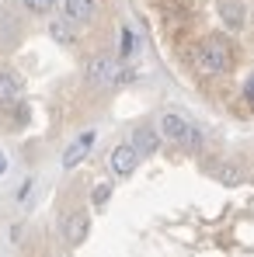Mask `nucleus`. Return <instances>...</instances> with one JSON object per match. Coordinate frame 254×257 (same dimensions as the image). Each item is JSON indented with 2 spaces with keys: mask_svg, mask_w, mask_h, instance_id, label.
<instances>
[{
  "mask_svg": "<svg viewBox=\"0 0 254 257\" xmlns=\"http://www.w3.org/2000/svg\"><path fill=\"white\" fill-rule=\"evenodd\" d=\"M91 143H94V128H87L80 139H73V143L66 146V153H63V167H66V171H73V167L84 160L87 150H91Z\"/></svg>",
  "mask_w": 254,
  "mask_h": 257,
  "instance_id": "7",
  "label": "nucleus"
},
{
  "mask_svg": "<svg viewBox=\"0 0 254 257\" xmlns=\"http://www.w3.org/2000/svg\"><path fill=\"white\" fill-rule=\"evenodd\" d=\"M216 7H219V18H223V25H226L230 32H240V28H244V21H247V7H244L240 0H219Z\"/></svg>",
  "mask_w": 254,
  "mask_h": 257,
  "instance_id": "6",
  "label": "nucleus"
},
{
  "mask_svg": "<svg viewBox=\"0 0 254 257\" xmlns=\"http://www.w3.org/2000/svg\"><path fill=\"white\" fill-rule=\"evenodd\" d=\"M18 94H21L18 80H14L7 70H0V104H4V108H7V104H14V101H18Z\"/></svg>",
  "mask_w": 254,
  "mask_h": 257,
  "instance_id": "11",
  "label": "nucleus"
},
{
  "mask_svg": "<svg viewBox=\"0 0 254 257\" xmlns=\"http://www.w3.org/2000/svg\"><path fill=\"white\" fill-rule=\"evenodd\" d=\"M32 188H35V181H25V188L18 191V202H28V195H32Z\"/></svg>",
  "mask_w": 254,
  "mask_h": 257,
  "instance_id": "16",
  "label": "nucleus"
},
{
  "mask_svg": "<svg viewBox=\"0 0 254 257\" xmlns=\"http://www.w3.org/2000/svg\"><path fill=\"white\" fill-rule=\"evenodd\" d=\"M132 146H136L139 157H153L160 150V132L157 128H136L132 132Z\"/></svg>",
  "mask_w": 254,
  "mask_h": 257,
  "instance_id": "8",
  "label": "nucleus"
},
{
  "mask_svg": "<svg viewBox=\"0 0 254 257\" xmlns=\"http://www.w3.org/2000/svg\"><path fill=\"white\" fill-rule=\"evenodd\" d=\"M244 97H247V101H254V73L247 77V84H244Z\"/></svg>",
  "mask_w": 254,
  "mask_h": 257,
  "instance_id": "17",
  "label": "nucleus"
},
{
  "mask_svg": "<svg viewBox=\"0 0 254 257\" xmlns=\"http://www.w3.org/2000/svg\"><path fill=\"white\" fill-rule=\"evenodd\" d=\"M160 136H164V139H171V143L188 146V150H199V146H202L199 128L192 125L185 115H178V111H164V115H160Z\"/></svg>",
  "mask_w": 254,
  "mask_h": 257,
  "instance_id": "2",
  "label": "nucleus"
},
{
  "mask_svg": "<svg viewBox=\"0 0 254 257\" xmlns=\"http://www.w3.org/2000/svg\"><path fill=\"white\" fill-rule=\"evenodd\" d=\"M216 177H219V181H223V184H230V188H233V184H240V181H244V174L237 171V167H230V164H223V167H219V171H216Z\"/></svg>",
  "mask_w": 254,
  "mask_h": 257,
  "instance_id": "14",
  "label": "nucleus"
},
{
  "mask_svg": "<svg viewBox=\"0 0 254 257\" xmlns=\"http://www.w3.org/2000/svg\"><path fill=\"white\" fill-rule=\"evenodd\" d=\"M94 11H98V4H94V0H63V14H66L73 25H77V21L87 25V21L94 18Z\"/></svg>",
  "mask_w": 254,
  "mask_h": 257,
  "instance_id": "9",
  "label": "nucleus"
},
{
  "mask_svg": "<svg viewBox=\"0 0 254 257\" xmlns=\"http://www.w3.org/2000/svg\"><path fill=\"white\" fill-rule=\"evenodd\" d=\"M230 63H233L230 45H226V39H219V35L206 39V42L199 45V52H195V66H199L202 73H209V77L226 73V70H230Z\"/></svg>",
  "mask_w": 254,
  "mask_h": 257,
  "instance_id": "1",
  "label": "nucleus"
},
{
  "mask_svg": "<svg viewBox=\"0 0 254 257\" xmlns=\"http://www.w3.org/2000/svg\"><path fill=\"white\" fill-rule=\"evenodd\" d=\"M7 171V157H4V153H0V174Z\"/></svg>",
  "mask_w": 254,
  "mask_h": 257,
  "instance_id": "18",
  "label": "nucleus"
},
{
  "mask_svg": "<svg viewBox=\"0 0 254 257\" xmlns=\"http://www.w3.org/2000/svg\"><path fill=\"white\" fill-rule=\"evenodd\" d=\"M108 160H112V171L119 174V177H129V174L136 171V164H139V153H136L132 143H119Z\"/></svg>",
  "mask_w": 254,
  "mask_h": 257,
  "instance_id": "5",
  "label": "nucleus"
},
{
  "mask_svg": "<svg viewBox=\"0 0 254 257\" xmlns=\"http://www.w3.org/2000/svg\"><path fill=\"white\" fill-rule=\"evenodd\" d=\"M87 84H94V87L122 84V66H119L112 56H94V59L87 63Z\"/></svg>",
  "mask_w": 254,
  "mask_h": 257,
  "instance_id": "3",
  "label": "nucleus"
},
{
  "mask_svg": "<svg viewBox=\"0 0 254 257\" xmlns=\"http://www.w3.org/2000/svg\"><path fill=\"white\" fill-rule=\"evenodd\" d=\"M108 198H112V184H108V181L94 184V191H91V205H98V209H101V205H105Z\"/></svg>",
  "mask_w": 254,
  "mask_h": 257,
  "instance_id": "13",
  "label": "nucleus"
},
{
  "mask_svg": "<svg viewBox=\"0 0 254 257\" xmlns=\"http://www.w3.org/2000/svg\"><path fill=\"white\" fill-rule=\"evenodd\" d=\"M49 35H52V42H59V45H73L77 28H73V21L63 14V18H52V21H49Z\"/></svg>",
  "mask_w": 254,
  "mask_h": 257,
  "instance_id": "10",
  "label": "nucleus"
},
{
  "mask_svg": "<svg viewBox=\"0 0 254 257\" xmlns=\"http://www.w3.org/2000/svg\"><path fill=\"white\" fill-rule=\"evenodd\" d=\"M21 4H25V11H32V14H49L56 0H21Z\"/></svg>",
  "mask_w": 254,
  "mask_h": 257,
  "instance_id": "15",
  "label": "nucleus"
},
{
  "mask_svg": "<svg viewBox=\"0 0 254 257\" xmlns=\"http://www.w3.org/2000/svg\"><path fill=\"white\" fill-rule=\"evenodd\" d=\"M87 233H91V215H87L84 209L66 212V219H63V240H66L70 247H80L87 240Z\"/></svg>",
  "mask_w": 254,
  "mask_h": 257,
  "instance_id": "4",
  "label": "nucleus"
},
{
  "mask_svg": "<svg viewBox=\"0 0 254 257\" xmlns=\"http://www.w3.org/2000/svg\"><path fill=\"white\" fill-rule=\"evenodd\" d=\"M136 49H139V39H136V32L132 28H122V45H119V52H122V59H129V56H136Z\"/></svg>",
  "mask_w": 254,
  "mask_h": 257,
  "instance_id": "12",
  "label": "nucleus"
}]
</instances>
